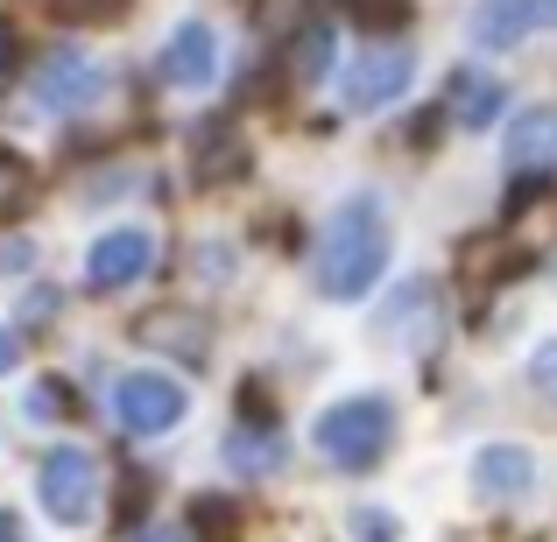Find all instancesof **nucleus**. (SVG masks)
<instances>
[{
	"mask_svg": "<svg viewBox=\"0 0 557 542\" xmlns=\"http://www.w3.org/2000/svg\"><path fill=\"white\" fill-rule=\"evenodd\" d=\"M409 78H417V50H409V42H374V50H360L354 64H346L339 106L346 113H388L395 99L409 92Z\"/></svg>",
	"mask_w": 557,
	"mask_h": 542,
	"instance_id": "obj_6",
	"label": "nucleus"
},
{
	"mask_svg": "<svg viewBox=\"0 0 557 542\" xmlns=\"http://www.w3.org/2000/svg\"><path fill=\"white\" fill-rule=\"evenodd\" d=\"M283 430H275V423H269V430H255V423H240V430H233L226 437V465H233V472H247V479H269V472H283Z\"/></svg>",
	"mask_w": 557,
	"mask_h": 542,
	"instance_id": "obj_13",
	"label": "nucleus"
},
{
	"mask_svg": "<svg viewBox=\"0 0 557 542\" xmlns=\"http://www.w3.org/2000/svg\"><path fill=\"white\" fill-rule=\"evenodd\" d=\"M36 507L57 529H92V515H99V458L92 451L57 444L50 458L36 465Z\"/></svg>",
	"mask_w": 557,
	"mask_h": 542,
	"instance_id": "obj_4",
	"label": "nucleus"
},
{
	"mask_svg": "<svg viewBox=\"0 0 557 542\" xmlns=\"http://www.w3.org/2000/svg\"><path fill=\"white\" fill-rule=\"evenodd\" d=\"M14 360H22V353H14V331L0 325V374H14Z\"/></svg>",
	"mask_w": 557,
	"mask_h": 542,
	"instance_id": "obj_21",
	"label": "nucleus"
},
{
	"mask_svg": "<svg viewBox=\"0 0 557 542\" xmlns=\"http://www.w3.org/2000/svg\"><path fill=\"white\" fill-rule=\"evenodd\" d=\"M536 28H557V0H536Z\"/></svg>",
	"mask_w": 557,
	"mask_h": 542,
	"instance_id": "obj_22",
	"label": "nucleus"
},
{
	"mask_svg": "<svg viewBox=\"0 0 557 542\" xmlns=\"http://www.w3.org/2000/svg\"><path fill=\"white\" fill-rule=\"evenodd\" d=\"M502 106H508V85L494 78V71H451V85H445V113H451V127L459 135H487L494 121H502Z\"/></svg>",
	"mask_w": 557,
	"mask_h": 542,
	"instance_id": "obj_10",
	"label": "nucleus"
},
{
	"mask_svg": "<svg viewBox=\"0 0 557 542\" xmlns=\"http://www.w3.org/2000/svg\"><path fill=\"white\" fill-rule=\"evenodd\" d=\"M354 542H403V515L395 507H354Z\"/></svg>",
	"mask_w": 557,
	"mask_h": 542,
	"instance_id": "obj_15",
	"label": "nucleus"
},
{
	"mask_svg": "<svg viewBox=\"0 0 557 542\" xmlns=\"http://www.w3.org/2000/svg\"><path fill=\"white\" fill-rule=\"evenodd\" d=\"M332 56H339V22H311V28L297 36V56H289L297 85H318V78H332Z\"/></svg>",
	"mask_w": 557,
	"mask_h": 542,
	"instance_id": "obj_14",
	"label": "nucleus"
},
{
	"mask_svg": "<svg viewBox=\"0 0 557 542\" xmlns=\"http://www.w3.org/2000/svg\"><path fill=\"white\" fill-rule=\"evenodd\" d=\"M198 275H205V282H226V275H233V254H198Z\"/></svg>",
	"mask_w": 557,
	"mask_h": 542,
	"instance_id": "obj_19",
	"label": "nucleus"
},
{
	"mask_svg": "<svg viewBox=\"0 0 557 542\" xmlns=\"http://www.w3.org/2000/svg\"><path fill=\"white\" fill-rule=\"evenodd\" d=\"M127 542H190V529H177V521H141V529H127Z\"/></svg>",
	"mask_w": 557,
	"mask_h": 542,
	"instance_id": "obj_18",
	"label": "nucleus"
},
{
	"mask_svg": "<svg viewBox=\"0 0 557 542\" xmlns=\"http://www.w3.org/2000/svg\"><path fill=\"white\" fill-rule=\"evenodd\" d=\"M502 155H508V169H522V177H530V169H557V106H550V99L516 113Z\"/></svg>",
	"mask_w": 557,
	"mask_h": 542,
	"instance_id": "obj_11",
	"label": "nucleus"
},
{
	"mask_svg": "<svg viewBox=\"0 0 557 542\" xmlns=\"http://www.w3.org/2000/svg\"><path fill=\"white\" fill-rule=\"evenodd\" d=\"M388 254H395V218H388V204H381V190H346L325 212L318 247H311L318 297L325 303L374 297V282L388 275Z\"/></svg>",
	"mask_w": 557,
	"mask_h": 542,
	"instance_id": "obj_1",
	"label": "nucleus"
},
{
	"mask_svg": "<svg viewBox=\"0 0 557 542\" xmlns=\"http://www.w3.org/2000/svg\"><path fill=\"white\" fill-rule=\"evenodd\" d=\"M530 380H536V394H550V402H557V339H544L530 353Z\"/></svg>",
	"mask_w": 557,
	"mask_h": 542,
	"instance_id": "obj_17",
	"label": "nucleus"
},
{
	"mask_svg": "<svg viewBox=\"0 0 557 542\" xmlns=\"http://www.w3.org/2000/svg\"><path fill=\"white\" fill-rule=\"evenodd\" d=\"M22 408H28V423H57V416H64V388H42V380H36V388L22 394Z\"/></svg>",
	"mask_w": 557,
	"mask_h": 542,
	"instance_id": "obj_16",
	"label": "nucleus"
},
{
	"mask_svg": "<svg viewBox=\"0 0 557 542\" xmlns=\"http://www.w3.org/2000/svg\"><path fill=\"white\" fill-rule=\"evenodd\" d=\"M149 268H156V232H141V226H113V232H99L92 254H85V289L113 297V289H135Z\"/></svg>",
	"mask_w": 557,
	"mask_h": 542,
	"instance_id": "obj_8",
	"label": "nucleus"
},
{
	"mask_svg": "<svg viewBox=\"0 0 557 542\" xmlns=\"http://www.w3.org/2000/svg\"><path fill=\"white\" fill-rule=\"evenodd\" d=\"M0 542H22V521L14 515H0Z\"/></svg>",
	"mask_w": 557,
	"mask_h": 542,
	"instance_id": "obj_23",
	"label": "nucleus"
},
{
	"mask_svg": "<svg viewBox=\"0 0 557 542\" xmlns=\"http://www.w3.org/2000/svg\"><path fill=\"white\" fill-rule=\"evenodd\" d=\"M156 71H163L177 92H205V85H219V28L212 22H177L163 36V56H156Z\"/></svg>",
	"mask_w": 557,
	"mask_h": 542,
	"instance_id": "obj_9",
	"label": "nucleus"
},
{
	"mask_svg": "<svg viewBox=\"0 0 557 542\" xmlns=\"http://www.w3.org/2000/svg\"><path fill=\"white\" fill-rule=\"evenodd\" d=\"M395 444V402L388 394H346L311 416V451L332 472H374Z\"/></svg>",
	"mask_w": 557,
	"mask_h": 542,
	"instance_id": "obj_2",
	"label": "nucleus"
},
{
	"mask_svg": "<svg viewBox=\"0 0 557 542\" xmlns=\"http://www.w3.org/2000/svg\"><path fill=\"white\" fill-rule=\"evenodd\" d=\"M466 479H473V493L487 507H516V501H530L536 493V479H544V465H536V451L530 444H480L473 451V465H466Z\"/></svg>",
	"mask_w": 557,
	"mask_h": 542,
	"instance_id": "obj_7",
	"label": "nucleus"
},
{
	"mask_svg": "<svg viewBox=\"0 0 557 542\" xmlns=\"http://www.w3.org/2000/svg\"><path fill=\"white\" fill-rule=\"evenodd\" d=\"M107 92H113V78H107V64H99L85 42L42 50L36 78H28V99H36V113H50V121H78V113H92Z\"/></svg>",
	"mask_w": 557,
	"mask_h": 542,
	"instance_id": "obj_3",
	"label": "nucleus"
},
{
	"mask_svg": "<svg viewBox=\"0 0 557 542\" xmlns=\"http://www.w3.org/2000/svg\"><path fill=\"white\" fill-rule=\"evenodd\" d=\"M28 261H36V254H28V240H8V247H0V268H28Z\"/></svg>",
	"mask_w": 557,
	"mask_h": 542,
	"instance_id": "obj_20",
	"label": "nucleus"
},
{
	"mask_svg": "<svg viewBox=\"0 0 557 542\" xmlns=\"http://www.w3.org/2000/svg\"><path fill=\"white\" fill-rule=\"evenodd\" d=\"M107 402H113V423H121L127 437H170V430H184V416H190V388L170 380L163 366H135V374H121Z\"/></svg>",
	"mask_w": 557,
	"mask_h": 542,
	"instance_id": "obj_5",
	"label": "nucleus"
},
{
	"mask_svg": "<svg viewBox=\"0 0 557 542\" xmlns=\"http://www.w3.org/2000/svg\"><path fill=\"white\" fill-rule=\"evenodd\" d=\"M536 36V0H480L473 8V42L480 50H522Z\"/></svg>",
	"mask_w": 557,
	"mask_h": 542,
	"instance_id": "obj_12",
	"label": "nucleus"
}]
</instances>
